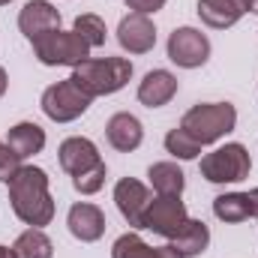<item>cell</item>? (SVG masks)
I'll return each instance as SVG.
<instances>
[{"mask_svg":"<svg viewBox=\"0 0 258 258\" xmlns=\"http://www.w3.org/2000/svg\"><path fill=\"white\" fill-rule=\"evenodd\" d=\"M57 159H60V168H63L69 177L84 174V171H90L93 165L102 162L99 147H96L90 138H84V135H72V138H66L63 144L57 147Z\"/></svg>","mask_w":258,"mask_h":258,"instance_id":"14","label":"cell"},{"mask_svg":"<svg viewBox=\"0 0 258 258\" xmlns=\"http://www.w3.org/2000/svg\"><path fill=\"white\" fill-rule=\"evenodd\" d=\"M168 246L177 249V255H183V258L201 255V252H207V246H210V228H207L201 219H186L183 228L168 240Z\"/></svg>","mask_w":258,"mask_h":258,"instance_id":"18","label":"cell"},{"mask_svg":"<svg viewBox=\"0 0 258 258\" xmlns=\"http://www.w3.org/2000/svg\"><path fill=\"white\" fill-rule=\"evenodd\" d=\"M246 12H258V0H198V18L213 30L234 27Z\"/></svg>","mask_w":258,"mask_h":258,"instance_id":"12","label":"cell"},{"mask_svg":"<svg viewBox=\"0 0 258 258\" xmlns=\"http://www.w3.org/2000/svg\"><path fill=\"white\" fill-rule=\"evenodd\" d=\"M117 42L129 54H147L156 45V24L150 21V15L129 12L117 24Z\"/></svg>","mask_w":258,"mask_h":258,"instance_id":"10","label":"cell"},{"mask_svg":"<svg viewBox=\"0 0 258 258\" xmlns=\"http://www.w3.org/2000/svg\"><path fill=\"white\" fill-rule=\"evenodd\" d=\"M6 3H12V0H0V6H6Z\"/></svg>","mask_w":258,"mask_h":258,"instance_id":"31","label":"cell"},{"mask_svg":"<svg viewBox=\"0 0 258 258\" xmlns=\"http://www.w3.org/2000/svg\"><path fill=\"white\" fill-rule=\"evenodd\" d=\"M33 54L42 66H81L90 60V45L75 30H51L33 39Z\"/></svg>","mask_w":258,"mask_h":258,"instance_id":"5","label":"cell"},{"mask_svg":"<svg viewBox=\"0 0 258 258\" xmlns=\"http://www.w3.org/2000/svg\"><path fill=\"white\" fill-rule=\"evenodd\" d=\"M165 150L174 156V159H183V162H189V159H198V153H201V144L195 141L192 135L186 132L183 126L171 129L168 135H165Z\"/></svg>","mask_w":258,"mask_h":258,"instance_id":"22","label":"cell"},{"mask_svg":"<svg viewBox=\"0 0 258 258\" xmlns=\"http://www.w3.org/2000/svg\"><path fill=\"white\" fill-rule=\"evenodd\" d=\"M165 51H168V60L180 69H198L210 60V39L198 27H177L168 36Z\"/></svg>","mask_w":258,"mask_h":258,"instance_id":"7","label":"cell"},{"mask_svg":"<svg viewBox=\"0 0 258 258\" xmlns=\"http://www.w3.org/2000/svg\"><path fill=\"white\" fill-rule=\"evenodd\" d=\"M18 258H51L54 255V243L42 228H27L18 234V240L12 243Z\"/></svg>","mask_w":258,"mask_h":258,"instance_id":"21","label":"cell"},{"mask_svg":"<svg viewBox=\"0 0 258 258\" xmlns=\"http://www.w3.org/2000/svg\"><path fill=\"white\" fill-rule=\"evenodd\" d=\"M132 12H141V15H153V12H159L168 0H123Z\"/></svg>","mask_w":258,"mask_h":258,"instance_id":"27","label":"cell"},{"mask_svg":"<svg viewBox=\"0 0 258 258\" xmlns=\"http://www.w3.org/2000/svg\"><path fill=\"white\" fill-rule=\"evenodd\" d=\"M246 198H249V216H255V219H258V186H255V189H249Z\"/></svg>","mask_w":258,"mask_h":258,"instance_id":"28","label":"cell"},{"mask_svg":"<svg viewBox=\"0 0 258 258\" xmlns=\"http://www.w3.org/2000/svg\"><path fill=\"white\" fill-rule=\"evenodd\" d=\"M111 258H156V246H147L135 231H126L114 240Z\"/></svg>","mask_w":258,"mask_h":258,"instance_id":"24","label":"cell"},{"mask_svg":"<svg viewBox=\"0 0 258 258\" xmlns=\"http://www.w3.org/2000/svg\"><path fill=\"white\" fill-rule=\"evenodd\" d=\"M21 168V159L6 147V141H0V183H9V177Z\"/></svg>","mask_w":258,"mask_h":258,"instance_id":"26","label":"cell"},{"mask_svg":"<svg viewBox=\"0 0 258 258\" xmlns=\"http://www.w3.org/2000/svg\"><path fill=\"white\" fill-rule=\"evenodd\" d=\"M105 138H108V144H111L114 150L132 153V150H138L141 141H144V126H141V120H138L135 114L117 111V114H111L108 123H105Z\"/></svg>","mask_w":258,"mask_h":258,"instance_id":"16","label":"cell"},{"mask_svg":"<svg viewBox=\"0 0 258 258\" xmlns=\"http://www.w3.org/2000/svg\"><path fill=\"white\" fill-rule=\"evenodd\" d=\"M90 102H93V99H90L72 78H63V81L45 87V93H42V99H39V108H42V114H45L48 120H54V123H72V120H78V117L90 108Z\"/></svg>","mask_w":258,"mask_h":258,"instance_id":"6","label":"cell"},{"mask_svg":"<svg viewBox=\"0 0 258 258\" xmlns=\"http://www.w3.org/2000/svg\"><path fill=\"white\" fill-rule=\"evenodd\" d=\"M18 30L30 42L51 30H60V9L51 0H27L18 12Z\"/></svg>","mask_w":258,"mask_h":258,"instance_id":"11","label":"cell"},{"mask_svg":"<svg viewBox=\"0 0 258 258\" xmlns=\"http://www.w3.org/2000/svg\"><path fill=\"white\" fill-rule=\"evenodd\" d=\"M201 177L207 183H240L249 177L252 171V159H249V150L237 141H228L222 147H216L213 153L201 156V165H198Z\"/></svg>","mask_w":258,"mask_h":258,"instance_id":"4","label":"cell"},{"mask_svg":"<svg viewBox=\"0 0 258 258\" xmlns=\"http://www.w3.org/2000/svg\"><path fill=\"white\" fill-rule=\"evenodd\" d=\"M72 30L90 45V48H99V45H105V36H108V30H105V21L99 18V15H93V12H84V15H78L75 18V24H72Z\"/></svg>","mask_w":258,"mask_h":258,"instance_id":"23","label":"cell"},{"mask_svg":"<svg viewBox=\"0 0 258 258\" xmlns=\"http://www.w3.org/2000/svg\"><path fill=\"white\" fill-rule=\"evenodd\" d=\"M6 147L24 162V159L36 156V153H42V147H45V129L39 126V123H33V120H21V123L9 126Z\"/></svg>","mask_w":258,"mask_h":258,"instance_id":"17","label":"cell"},{"mask_svg":"<svg viewBox=\"0 0 258 258\" xmlns=\"http://www.w3.org/2000/svg\"><path fill=\"white\" fill-rule=\"evenodd\" d=\"M0 258H18V255H15L12 246H0Z\"/></svg>","mask_w":258,"mask_h":258,"instance_id":"30","label":"cell"},{"mask_svg":"<svg viewBox=\"0 0 258 258\" xmlns=\"http://www.w3.org/2000/svg\"><path fill=\"white\" fill-rule=\"evenodd\" d=\"M66 228H69V234H72L75 240H81V243H96V240L105 234V213H102L96 204H90V201H78V204H72L69 213H66Z\"/></svg>","mask_w":258,"mask_h":258,"instance_id":"13","label":"cell"},{"mask_svg":"<svg viewBox=\"0 0 258 258\" xmlns=\"http://www.w3.org/2000/svg\"><path fill=\"white\" fill-rule=\"evenodd\" d=\"M177 78L168 69H150L141 81H138V102L144 108H162L177 96Z\"/></svg>","mask_w":258,"mask_h":258,"instance_id":"15","label":"cell"},{"mask_svg":"<svg viewBox=\"0 0 258 258\" xmlns=\"http://www.w3.org/2000/svg\"><path fill=\"white\" fill-rule=\"evenodd\" d=\"M147 177L159 195H180L186 186V174L177 162H153L147 168Z\"/></svg>","mask_w":258,"mask_h":258,"instance_id":"19","label":"cell"},{"mask_svg":"<svg viewBox=\"0 0 258 258\" xmlns=\"http://www.w3.org/2000/svg\"><path fill=\"white\" fill-rule=\"evenodd\" d=\"M6 87H9V75H6V69L0 66V99L6 96Z\"/></svg>","mask_w":258,"mask_h":258,"instance_id":"29","label":"cell"},{"mask_svg":"<svg viewBox=\"0 0 258 258\" xmlns=\"http://www.w3.org/2000/svg\"><path fill=\"white\" fill-rule=\"evenodd\" d=\"M90 99L96 96H111L117 90H123L132 78V63L126 57H90L81 66L72 69L69 75Z\"/></svg>","mask_w":258,"mask_h":258,"instance_id":"2","label":"cell"},{"mask_svg":"<svg viewBox=\"0 0 258 258\" xmlns=\"http://www.w3.org/2000/svg\"><path fill=\"white\" fill-rule=\"evenodd\" d=\"M150 192L141 180L135 177H123L114 183V204L120 210V216L129 222V228H144V213L150 207Z\"/></svg>","mask_w":258,"mask_h":258,"instance_id":"9","label":"cell"},{"mask_svg":"<svg viewBox=\"0 0 258 258\" xmlns=\"http://www.w3.org/2000/svg\"><path fill=\"white\" fill-rule=\"evenodd\" d=\"M213 216L219 222H228V225H237L243 219H249V198L246 192H225L213 198Z\"/></svg>","mask_w":258,"mask_h":258,"instance_id":"20","label":"cell"},{"mask_svg":"<svg viewBox=\"0 0 258 258\" xmlns=\"http://www.w3.org/2000/svg\"><path fill=\"white\" fill-rule=\"evenodd\" d=\"M105 177H108V168H105V162H99V165H93L90 171L75 174V177H72V186H75V192H81V195H96L105 186Z\"/></svg>","mask_w":258,"mask_h":258,"instance_id":"25","label":"cell"},{"mask_svg":"<svg viewBox=\"0 0 258 258\" xmlns=\"http://www.w3.org/2000/svg\"><path fill=\"white\" fill-rule=\"evenodd\" d=\"M9 204L12 213L30 225V228H42L54 219V198L48 189V174L36 165H21L12 177H9Z\"/></svg>","mask_w":258,"mask_h":258,"instance_id":"1","label":"cell"},{"mask_svg":"<svg viewBox=\"0 0 258 258\" xmlns=\"http://www.w3.org/2000/svg\"><path fill=\"white\" fill-rule=\"evenodd\" d=\"M180 126L186 129L201 147L204 144H216L219 138L234 132V126H237V108L231 102H198V105H192L183 114Z\"/></svg>","mask_w":258,"mask_h":258,"instance_id":"3","label":"cell"},{"mask_svg":"<svg viewBox=\"0 0 258 258\" xmlns=\"http://www.w3.org/2000/svg\"><path fill=\"white\" fill-rule=\"evenodd\" d=\"M186 219L189 216H186V204L180 201V195H156L144 213V228L171 240L183 228Z\"/></svg>","mask_w":258,"mask_h":258,"instance_id":"8","label":"cell"}]
</instances>
